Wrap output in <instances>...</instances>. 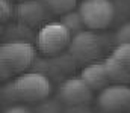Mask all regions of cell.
<instances>
[{
	"label": "cell",
	"instance_id": "7c38bea8",
	"mask_svg": "<svg viewBox=\"0 0 130 113\" xmlns=\"http://www.w3.org/2000/svg\"><path fill=\"white\" fill-rule=\"evenodd\" d=\"M33 113H65V104L59 98H45L39 103H36V107Z\"/></svg>",
	"mask_w": 130,
	"mask_h": 113
},
{
	"label": "cell",
	"instance_id": "8fae6325",
	"mask_svg": "<svg viewBox=\"0 0 130 113\" xmlns=\"http://www.w3.org/2000/svg\"><path fill=\"white\" fill-rule=\"evenodd\" d=\"M61 23L71 32V35H76V33H79V32L86 29L80 12L76 11V9H73V11L64 14V15H61Z\"/></svg>",
	"mask_w": 130,
	"mask_h": 113
},
{
	"label": "cell",
	"instance_id": "5bb4252c",
	"mask_svg": "<svg viewBox=\"0 0 130 113\" xmlns=\"http://www.w3.org/2000/svg\"><path fill=\"white\" fill-rule=\"evenodd\" d=\"M2 100L6 101V103H11V104H14V103L18 101L17 94H15V89H14V81L5 84V87L2 89Z\"/></svg>",
	"mask_w": 130,
	"mask_h": 113
},
{
	"label": "cell",
	"instance_id": "4fadbf2b",
	"mask_svg": "<svg viewBox=\"0 0 130 113\" xmlns=\"http://www.w3.org/2000/svg\"><path fill=\"white\" fill-rule=\"evenodd\" d=\"M48 11L55 15H64L67 12L76 9L77 0H42Z\"/></svg>",
	"mask_w": 130,
	"mask_h": 113
},
{
	"label": "cell",
	"instance_id": "30bf717a",
	"mask_svg": "<svg viewBox=\"0 0 130 113\" xmlns=\"http://www.w3.org/2000/svg\"><path fill=\"white\" fill-rule=\"evenodd\" d=\"M80 77L86 81V84L94 92H100L104 87H107L109 84H112L107 70L104 66V62H98V60L83 65L80 71Z\"/></svg>",
	"mask_w": 130,
	"mask_h": 113
},
{
	"label": "cell",
	"instance_id": "6da1fadb",
	"mask_svg": "<svg viewBox=\"0 0 130 113\" xmlns=\"http://www.w3.org/2000/svg\"><path fill=\"white\" fill-rule=\"evenodd\" d=\"M36 60V48L26 39H12L0 48V66L2 77L9 78L12 75L26 73Z\"/></svg>",
	"mask_w": 130,
	"mask_h": 113
},
{
	"label": "cell",
	"instance_id": "2e32d148",
	"mask_svg": "<svg viewBox=\"0 0 130 113\" xmlns=\"http://www.w3.org/2000/svg\"><path fill=\"white\" fill-rule=\"evenodd\" d=\"M117 44H130V23L123 24L115 33Z\"/></svg>",
	"mask_w": 130,
	"mask_h": 113
},
{
	"label": "cell",
	"instance_id": "ba28073f",
	"mask_svg": "<svg viewBox=\"0 0 130 113\" xmlns=\"http://www.w3.org/2000/svg\"><path fill=\"white\" fill-rule=\"evenodd\" d=\"M94 91L86 84V81L79 77H68L58 87V98L65 106H80L88 104L92 100Z\"/></svg>",
	"mask_w": 130,
	"mask_h": 113
},
{
	"label": "cell",
	"instance_id": "277c9868",
	"mask_svg": "<svg viewBox=\"0 0 130 113\" xmlns=\"http://www.w3.org/2000/svg\"><path fill=\"white\" fill-rule=\"evenodd\" d=\"M68 53L77 65L95 62L103 53V41L95 32L85 29L73 35L68 45Z\"/></svg>",
	"mask_w": 130,
	"mask_h": 113
},
{
	"label": "cell",
	"instance_id": "e0dca14e",
	"mask_svg": "<svg viewBox=\"0 0 130 113\" xmlns=\"http://www.w3.org/2000/svg\"><path fill=\"white\" fill-rule=\"evenodd\" d=\"M5 113H33V110H30L26 106H21V104H12L11 107H8L5 110Z\"/></svg>",
	"mask_w": 130,
	"mask_h": 113
},
{
	"label": "cell",
	"instance_id": "5b68a950",
	"mask_svg": "<svg viewBox=\"0 0 130 113\" xmlns=\"http://www.w3.org/2000/svg\"><path fill=\"white\" fill-rule=\"evenodd\" d=\"M77 11L89 30L107 29L115 17V8L110 0H82Z\"/></svg>",
	"mask_w": 130,
	"mask_h": 113
},
{
	"label": "cell",
	"instance_id": "9a60e30c",
	"mask_svg": "<svg viewBox=\"0 0 130 113\" xmlns=\"http://www.w3.org/2000/svg\"><path fill=\"white\" fill-rule=\"evenodd\" d=\"M14 14H15V8L12 6V3L9 0H0V17H2V21L6 23Z\"/></svg>",
	"mask_w": 130,
	"mask_h": 113
},
{
	"label": "cell",
	"instance_id": "9c48e42d",
	"mask_svg": "<svg viewBox=\"0 0 130 113\" xmlns=\"http://www.w3.org/2000/svg\"><path fill=\"white\" fill-rule=\"evenodd\" d=\"M52 12L45 6L42 0H21L15 6V17L17 20L27 27L44 26L48 23V17Z\"/></svg>",
	"mask_w": 130,
	"mask_h": 113
},
{
	"label": "cell",
	"instance_id": "3957f363",
	"mask_svg": "<svg viewBox=\"0 0 130 113\" xmlns=\"http://www.w3.org/2000/svg\"><path fill=\"white\" fill-rule=\"evenodd\" d=\"M71 38V32L61 21H48L36 33V48L44 56H56L68 48Z\"/></svg>",
	"mask_w": 130,
	"mask_h": 113
},
{
	"label": "cell",
	"instance_id": "ac0fdd59",
	"mask_svg": "<svg viewBox=\"0 0 130 113\" xmlns=\"http://www.w3.org/2000/svg\"><path fill=\"white\" fill-rule=\"evenodd\" d=\"M65 113H89L86 109V104L80 106H65Z\"/></svg>",
	"mask_w": 130,
	"mask_h": 113
},
{
	"label": "cell",
	"instance_id": "8992f818",
	"mask_svg": "<svg viewBox=\"0 0 130 113\" xmlns=\"http://www.w3.org/2000/svg\"><path fill=\"white\" fill-rule=\"evenodd\" d=\"M97 106L103 113H123L130 109V86L112 83L98 92Z\"/></svg>",
	"mask_w": 130,
	"mask_h": 113
},
{
	"label": "cell",
	"instance_id": "52a82bcc",
	"mask_svg": "<svg viewBox=\"0 0 130 113\" xmlns=\"http://www.w3.org/2000/svg\"><path fill=\"white\" fill-rule=\"evenodd\" d=\"M103 62L112 83L130 84V44H118Z\"/></svg>",
	"mask_w": 130,
	"mask_h": 113
},
{
	"label": "cell",
	"instance_id": "d6986e66",
	"mask_svg": "<svg viewBox=\"0 0 130 113\" xmlns=\"http://www.w3.org/2000/svg\"><path fill=\"white\" fill-rule=\"evenodd\" d=\"M20 2H21V0H20Z\"/></svg>",
	"mask_w": 130,
	"mask_h": 113
},
{
	"label": "cell",
	"instance_id": "7a4b0ae2",
	"mask_svg": "<svg viewBox=\"0 0 130 113\" xmlns=\"http://www.w3.org/2000/svg\"><path fill=\"white\" fill-rule=\"evenodd\" d=\"M14 89L18 101L39 103L48 98L52 92V83L48 75L39 71H30L17 75V78L14 80Z\"/></svg>",
	"mask_w": 130,
	"mask_h": 113
}]
</instances>
